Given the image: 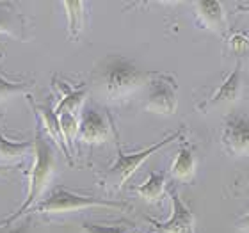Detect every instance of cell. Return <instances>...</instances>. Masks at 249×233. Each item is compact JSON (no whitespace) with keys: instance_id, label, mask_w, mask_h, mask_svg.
<instances>
[{"instance_id":"6da1fadb","label":"cell","mask_w":249,"mask_h":233,"mask_svg":"<svg viewBox=\"0 0 249 233\" xmlns=\"http://www.w3.org/2000/svg\"><path fill=\"white\" fill-rule=\"evenodd\" d=\"M157 72H146L121 55L105 59L94 73V82L100 94L109 102H121L134 94L137 89L150 84Z\"/></svg>"},{"instance_id":"7a4b0ae2","label":"cell","mask_w":249,"mask_h":233,"mask_svg":"<svg viewBox=\"0 0 249 233\" xmlns=\"http://www.w3.org/2000/svg\"><path fill=\"white\" fill-rule=\"evenodd\" d=\"M53 171H55V153H53L52 144L43 135L41 125H37L36 134H34V162H32V171L31 176H29L27 196L15 212L0 221V228L15 224L21 215L31 212L32 207L36 205V201L47 191L48 183H50L53 176Z\"/></svg>"},{"instance_id":"3957f363","label":"cell","mask_w":249,"mask_h":233,"mask_svg":"<svg viewBox=\"0 0 249 233\" xmlns=\"http://www.w3.org/2000/svg\"><path fill=\"white\" fill-rule=\"evenodd\" d=\"M183 132H185V130L169 134L162 141L155 143V144L148 146V148H142V150H139V151H132V153H123V151L118 148L116 161L112 162V166H110L109 169L105 171V175L102 176V185H104L107 191H120L121 187L126 183V180H128L130 176L134 175L153 153H157V151H160L162 148L169 146L173 141L182 139Z\"/></svg>"},{"instance_id":"277c9868","label":"cell","mask_w":249,"mask_h":233,"mask_svg":"<svg viewBox=\"0 0 249 233\" xmlns=\"http://www.w3.org/2000/svg\"><path fill=\"white\" fill-rule=\"evenodd\" d=\"M88 208H114V210H123L128 208V205L123 201H112V199H104V197L86 196L78 194L75 191H70L66 187H55L48 197H45L36 207V212L39 214H68V212H80Z\"/></svg>"},{"instance_id":"5b68a950","label":"cell","mask_w":249,"mask_h":233,"mask_svg":"<svg viewBox=\"0 0 249 233\" xmlns=\"http://www.w3.org/2000/svg\"><path fill=\"white\" fill-rule=\"evenodd\" d=\"M178 107V82L171 73L157 72L148 84L144 109L162 116H171Z\"/></svg>"},{"instance_id":"8992f818","label":"cell","mask_w":249,"mask_h":233,"mask_svg":"<svg viewBox=\"0 0 249 233\" xmlns=\"http://www.w3.org/2000/svg\"><path fill=\"white\" fill-rule=\"evenodd\" d=\"M221 144L231 157H249V118L244 114L224 116Z\"/></svg>"},{"instance_id":"52a82bcc","label":"cell","mask_w":249,"mask_h":233,"mask_svg":"<svg viewBox=\"0 0 249 233\" xmlns=\"http://www.w3.org/2000/svg\"><path fill=\"white\" fill-rule=\"evenodd\" d=\"M169 199H171V217L159 223L151 221L157 226V232L164 233H196V215L187 207L183 199L180 197L175 187L169 189Z\"/></svg>"},{"instance_id":"ba28073f","label":"cell","mask_w":249,"mask_h":233,"mask_svg":"<svg viewBox=\"0 0 249 233\" xmlns=\"http://www.w3.org/2000/svg\"><path fill=\"white\" fill-rule=\"evenodd\" d=\"M240 93H242V61H237L228 77L224 78L221 86L203 104L197 105V109L201 112H207V110L217 109L223 105L235 104L240 98Z\"/></svg>"},{"instance_id":"9c48e42d","label":"cell","mask_w":249,"mask_h":233,"mask_svg":"<svg viewBox=\"0 0 249 233\" xmlns=\"http://www.w3.org/2000/svg\"><path fill=\"white\" fill-rule=\"evenodd\" d=\"M110 137V123L98 109L88 107L80 114L78 139L88 144H102Z\"/></svg>"},{"instance_id":"30bf717a","label":"cell","mask_w":249,"mask_h":233,"mask_svg":"<svg viewBox=\"0 0 249 233\" xmlns=\"http://www.w3.org/2000/svg\"><path fill=\"white\" fill-rule=\"evenodd\" d=\"M192 7H194L197 27L215 32L221 37H226L230 27L224 5L221 2H194Z\"/></svg>"},{"instance_id":"8fae6325","label":"cell","mask_w":249,"mask_h":233,"mask_svg":"<svg viewBox=\"0 0 249 233\" xmlns=\"http://www.w3.org/2000/svg\"><path fill=\"white\" fill-rule=\"evenodd\" d=\"M0 34L16 37V39L27 37L25 16L11 2H0Z\"/></svg>"},{"instance_id":"7c38bea8","label":"cell","mask_w":249,"mask_h":233,"mask_svg":"<svg viewBox=\"0 0 249 233\" xmlns=\"http://www.w3.org/2000/svg\"><path fill=\"white\" fill-rule=\"evenodd\" d=\"M36 112L41 119V128L57 144V148L64 153L68 161L71 162V151L66 144V139H64V134H62L61 128V121H59V116L55 114V110L50 109V107H45V105H36Z\"/></svg>"},{"instance_id":"4fadbf2b","label":"cell","mask_w":249,"mask_h":233,"mask_svg":"<svg viewBox=\"0 0 249 233\" xmlns=\"http://www.w3.org/2000/svg\"><path fill=\"white\" fill-rule=\"evenodd\" d=\"M134 192L148 203H159L166 197L167 178L160 171H151L141 185L134 187Z\"/></svg>"},{"instance_id":"5bb4252c","label":"cell","mask_w":249,"mask_h":233,"mask_svg":"<svg viewBox=\"0 0 249 233\" xmlns=\"http://www.w3.org/2000/svg\"><path fill=\"white\" fill-rule=\"evenodd\" d=\"M169 173L177 181H191L196 175V155L189 144H182L173 161Z\"/></svg>"},{"instance_id":"9a60e30c","label":"cell","mask_w":249,"mask_h":233,"mask_svg":"<svg viewBox=\"0 0 249 233\" xmlns=\"http://www.w3.org/2000/svg\"><path fill=\"white\" fill-rule=\"evenodd\" d=\"M34 151V141H11L0 132V166L23 161Z\"/></svg>"},{"instance_id":"2e32d148","label":"cell","mask_w":249,"mask_h":233,"mask_svg":"<svg viewBox=\"0 0 249 233\" xmlns=\"http://www.w3.org/2000/svg\"><path fill=\"white\" fill-rule=\"evenodd\" d=\"M68 20V36L78 39L86 27V4L84 2H62Z\"/></svg>"},{"instance_id":"e0dca14e","label":"cell","mask_w":249,"mask_h":233,"mask_svg":"<svg viewBox=\"0 0 249 233\" xmlns=\"http://www.w3.org/2000/svg\"><path fill=\"white\" fill-rule=\"evenodd\" d=\"M88 96V89L80 88V89H68L62 86V96L59 100V104L55 105V114H75L80 110L84 100Z\"/></svg>"},{"instance_id":"ac0fdd59","label":"cell","mask_w":249,"mask_h":233,"mask_svg":"<svg viewBox=\"0 0 249 233\" xmlns=\"http://www.w3.org/2000/svg\"><path fill=\"white\" fill-rule=\"evenodd\" d=\"M0 61H2V52H0ZM32 88L31 82H13V80H7L0 75V102H5V100H9L11 96H16V94H23V93H29Z\"/></svg>"},{"instance_id":"d6986e66","label":"cell","mask_w":249,"mask_h":233,"mask_svg":"<svg viewBox=\"0 0 249 233\" xmlns=\"http://www.w3.org/2000/svg\"><path fill=\"white\" fill-rule=\"evenodd\" d=\"M59 121H61V128L62 134H64V139H66V144L73 155V146H75V141L78 139V123L80 121L75 114H59Z\"/></svg>"},{"instance_id":"ffe728a7","label":"cell","mask_w":249,"mask_h":233,"mask_svg":"<svg viewBox=\"0 0 249 233\" xmlns=\"http://www.w3.org/2000/svg\"><path fill=\"white\" fill-rule=\"evenodd\" d=\"M84 233H132V228L126 224H94V223H84Z\"/></svg>"},{"instance_id":"44dd1931","label":"cell","mask_w":249,"mask_h":233,"mask_svg":"<svg viewBox=\"0 0 249 233\" xmlns=\"http://www.w3.org/2000/svg\"><path fill=\"white\" fill-rule=\"evenodd\" d=\"M228 45L233 48L235 52H244L249 48V37L242 32H235L228 37Z\"/></svg>"},{"instance_id":"7402d4cb","label":"cell","mask_w":249,"mask_h":233,"mask_svg":"<svg viewBox=\"0 0 249 233\" xmlns=\"http://www.w3.org/2000/svg\"><path fill=\"white\" fill-rule=\"evenodd\" d=\"M0 233H31V219L27 217L23 221H16L15 224L11 226H5V228H0Z\"/></svg>"},{"instance_id":"603a6c76","label":"cell","mask_w":249,"mask_h":233,"mask_svg":"<svg viewBox=\"0 0 249 233\" xmlns=\"http://www.w3.org/2000/svg\"><path fill=\"white\" fill-rule=\"evenodd\" d=\"M235 226H237V230H240L242 233H249V210L242 214V215L235 221Z\"/></svg>"},{"instance_id":"cb8c5ba5","label":"cell","mask_w":249,"mask_h":233,"mask_svg":"<svg viewBox=\"0 0 249 233\" xmlns=\"http://www.w3.org/2000/svg\"><path fill=\"white\" fill-rule=\"evenodd\" d=\"M7 173H9V167H7V166H0V176L7 175Z\"/></svg>"},{"instance_id":"d4e9b609","label":"cell","mask_w":249,"mask_h":233,"mask_svg":"<svg viewBox=\"0 0 249 233\" xmlns=\"http://www.w3.org/2000/svg\"><path fill=\"white\" fill-rule=\"evenodd\" d=\"M239 11H242V13H249V4H242V5H239Z\"/></svg>"},{"instance_id":"484cf974","label":"cell","mask_w":249,"mask_h":233,"mask_svg":"<svg viewBox=\"0 0 249 233\" xmlns=\"http://www.w3.org/2000/svg\"><path fill=\"white\" fill-rule=\"evenodd\" d=\"M153 233H164V232H153Z\"/></svg>"}]
</instances>
